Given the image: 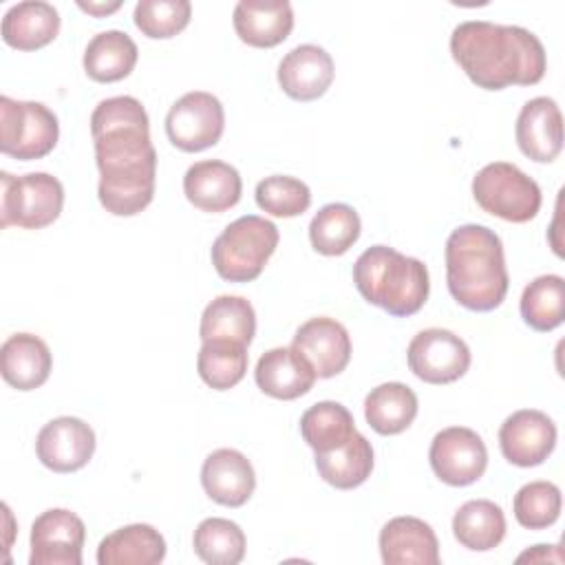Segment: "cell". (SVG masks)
Here are the masks:
<instances>
[{
	"mask_svg": "<svg viewBox=\"0 0 565 565\" xmlns=\"http://www.w3.org/2000/svg\"><path fill=\"white\" fill-rule=\"evenodd\" d=\"M360 216L347 203H329L309 223V241L322 256H340L360 238Z\"/></svg>",
	"mask_w": 565,
	"mask_h": 565,
	"instance_id": "32",
	"label": "cell"
},
{
	"mask_svg": "<svg viewBox=\"0 0 565 565\" xmlns=\"http://www.w3.org/2000/svg\"><path fill=\"white\" fill-rule=\"evenodd\" d=\"M417 395L402 382H384L364 399V417L380 435H397L417 417Z\"/></svg>",
	"mask_w": 565,
	"mask_h": 565,
	"instance_id": "29",
	"label": "cell"
},
{
	"mask_svg": "<svg viewBox=\"0 0 565 565\" xmlns=\"http://www.w3.org/2000/svg\"><path fill=\"white\" fill-rule=\"evenodd\" d=\"M183 192L194 207L218 214L241 201L243 181L234 166L218 159H205L188 168Z\"/></svg>",
	"mask_w": 565,
	"mask_h": 565,
	"instance_id": "19",
	"label": "cell"
},
{
	"mask_svg": "<svg viewBox=\"0 0 565 565\" xmlns=\"http://www.w3.org/2000/svg\"><path fill=\"white\" fill-rule=\"evenodd\" d=\"M499 446L510 463L519 468L539 466L556 446V424L543 411L521 408L501 424Z\"/></svg>",
	"mask_w": 565,
	"mask_h": 565,
	"instance_id": "14",
	"label": "cell"
},
{
	"mask_svg": "<svg viewBox=\"0 0 565 565\" xmlns=\"http://www.w3.org/2000/svg\"><path fill=\"white\" fill-rule=\"evenodd\" d=\"M516 561L519 563H523V561H530V563H545V561L563 563V554H561L558 545H534L532 550L519 554Z\"/></svg>",
	"mask_w": 565,
	"mask_h": 565,
	"instance_id": "39",
	"label": "cell"
},
{
	"mask_svg": "<svg viewBox=\"0 0 565 565\" xmlns=\"http://www.w3.org/2000/svg\"><path fill=\"white\" fill-rule=\"evenodd\" d=\"M201 380L214 391L236 386L247 371V347L232 340H205L196 355Z\"/></svg>",
	"mask_w": 565,
	"mask_h": 565,
	"instance_id": "34",
	"label": "cell"
},
{
	"mask_svg": "<svg viewBox=\"0 0 565 565\" xmlns=\"http://www.w3.org/2000/svg\"><path fill=\"white\" fill-rule=\"evenodd\" d=\"M516 143L521 152L536 161L550 163L563 150V115L552 97H534L523 104L516 117Z\"/></svg>",
	"mask_w": 565,
	"mask_h": 565,
	"instance_id": "16",
	"label": "cell"
},
{
	"mask_svg": "<svg viewBox=\"0 0 565 565\" xmlns=\"http://www.w3.org/2000/svg\"><path fill=\"white\" fill-rule=\"evenodd\" d=\"M452 534L466 550H494L505 536V514L494 501L470 499L455 512Z\"/></svg>",
	"mask_w": 565,
	"mask_h": 565,
	"instance_id": "30",
	"label": "cell"
},
{
	"mask_svg": "<svg viewBox=\"0 0 565 565\" xmlns=\"http://www.w3.org/2000/svg\"><path fill=\"white\" fill-rule=\"evenodd\" d=\"M139 51L126 31H102L93 35L84 51V71L90 79L110 84L128 77L137 64Z\"/></svg>",
	"mask_w": 565,
	"mask_h": 565,
	"instance_id": "26",
	"label": "cell"
},
{
	"mask_svg": "<svg viewBox=\"0 0 565 565\" xmlns=\"http://www.w3.org/2000/svg\"><path fill=\"white\" fill-rule=\"evenodd\" d=\"M0 181V227L42 230L62 214L64 188L57 177L49 172H29L22 177L2 172Z\"/></svg>",
	"mask_w": 565,
	"mask_h": 565,
	"instance_id": "7",
	"label": "cell"
},
{
	"mask_svg": "<svg viewBox=\"0 0 565 565\" xmlns=\"http://www.w3.org/2000/svg\"><path fill=\"white\" fill-rule=\"evenodd\" d=\"M450 53L468 79L486 90L512 84L534 86L547 68L545 49L532 31L488 20L457 24L450 35Z\"/></svg>",
	"mask_w": 565,
	"mask_h": 565,
	"instance_id": "2",
	"label": "cell"
},
{
	"mask_svg": "<svg viewBox=\"0 0 565 565\" xmlns=\"http://www.w3.org/2000/svg\"><path fill=\"white\" fill-rule=\"evenodd\" d=\"M278 238V227L271 221L245 214L232 221L212 243V265L223 280L249 282L265 269Z\"/></svg>",
	"mask_w": 565,
	"mask_h": 565,
	"instance_id": "5",
	"label": "cell"
},
{
	"mask_svg": "<svg viewBox=\"0 0 565 565\" xmlns=\"http://www.w3.org/2000/svg\"><path fill=\"white\" fill-rule=\"evenodd\" d=\"M201 483L205 494L227 508H241L256 488V475L249 459L234 448L210 452L201 466Z\"/></svg>",
	"mask_w": 565,
	"mask_h": 565,
	"instance_id": "17",
	"label": "cell"
},
{
	"mask_svg": "<svg viewBox=\"0 0 565 565\" xmlns=\"http://www.w3.org/2000/svg\"><path fill=\"white\" fill-rule=\"evenodd\" d=\"M446 282L450 296L470 311H492L508 294L510 276L499 234L468 223L446 241Z\"/></svg>",
	"mask_w": 565,
	"mask_h": 565,
	"instance_id": "3",
	"label": "cell"
},
{
	"mask_svg": "<svg viewBox=\"0 0 565 565\" xmlns=\"http://www.w3.org/2000/svg\"><path fill=\"white\" fill-rule=\"evenodd\" d=\"M430 468L448 486H470L483 477L488 468V450L483 439L466 426L439 430L428 450Z\"/></svg>",
	"mask_w": 565,
	"mask_h": 565,
	"instance_id": "11",
	"label": "cell"
},
{
	"mask_svg": "<svg viewBox=\"0 0 565 565\" xmlns=\"http://www.w3.org/2000/svg\"><path fill=\"white\" fill-rule=\"evenodd\" d=\"M373 446L362 433H353L347 444L329 452H316L318 475L338 490H353L362 486L373 470Z\"/></svg>",
	"mask_w": 565,
	"mask_h": 565,
	"instance_id": "27",
	"label": "cell"
},
{
	"mask_svg": "<svg viewBox=\"0 0 565 565\" xmlns=\"http://www.w3.org/2000/svg\"><path fill=\"white\" fill-rule=\"evenodd\" d=\"M353 282L366 302L395 318L417 313L430 291L426 265L388 245H373L358 256Z\"/></svg>",
	"mask_w": 565,
	"mask_h": 565,
	"instance_id": "4",
	"label": "cell"
},
{
	"mask_svg": "<svg viewBox=\"0 0 565 565\" xmlns=\"http://www.w3.org/2000/svg\"><path fill=\"white\" fill-rule=\"evenodd\" d=\"M291 347L300 351L313 366L318 377L342 373L351 360V338L342 322L329 316H318L302 322Z\"/></svg>",
	"mask_w": 565,
	"mask_h": 565,
	"instance_id": "15",
	"label": "cell"
},
{
	"mask_svg": "<svg viewBox=\"0 0 565 565\" xmlns=\"http://www.w3.org/2000/svg\"><path fill=\"white\" fill-rule=\"evenodd\" d=\"M256 333V313L247 298L243 296H218L214 298L201 316L199 335L201 340H232L249 347Z\"/></svg>",
	"mask_w": 565,
	"mask_h": 565,
	"instance_id": "28",
	"label": "cell"
},
{
	"mask_svg": "<svg viewBox=\"0 0 565 565\" xmlns=\"http://www.w3.org/2000/svg\"><path fill=\"white\" fill-rule=\"evenodd\" d=\"M254 377L265 395L296 399L311 391L318 375L300 351L294 347H276L258 358Z\"/></svg>",
	"mask_w": 565,
	"mask_h": 565,
	"instance_id": "21",
	"label": "cell"
},
{
	"mask_svg": "<svg viewBox=\"0 0 565 565\" xmlns=\"http://www.w3.org/2000/svg\"><path fill=\"white\" fill-rule=\"evenodd\" d=\"M335 75L331 55L316 44L291 49L278 64V84L296 102H313L327 93Z\"/></svg>",
	"mask_w": 565,
	"mask_h": 565,
	"instance_id": "18",
	"label": "cell"
},
{
	"mask_svg": "<svg viewBox=\"0 0 565 565\" xmlns=\"http://www.w3.org/2000/svg\"><path fill=\"white\" fill-rule=\"evenodd\" d=\"M406 360L413 375L422 382L450 384L470 369V349L457 333L433 327L411 340Z\"/></svg>",
	"mask_w": 565,
	"mask_h": 565,
	"instance_id": "10",
	"label": "cell"
},
{
	"mask_svg": "<svg viewBox=\"0 0 565 565\" xmlns=\"http://www.w3.org/2000/svg\"><path fill=\"white\" fill-rule=\"evenodd\" d=\"M477 205L503 221L527 223L541 210V188L521 168L508 161L483 166L472 179Z\"/></svg>",
	"mask_w": 565,
	"mask_h": 565,
	"instance_id": "6",
	"label": "cell"
},
{
	"mask_svg": "<svg viewBox=\"0 0 565 565\" xmlns=\"http://www.w3.org/2000/svg\"><path fill=\"white\" fill-rule=\"evenodd\" d=\"M353 415L340 402H318L300 417V435L313 452L340 448L355 433Z\"/></svg>",
	"mask_w": 565,
	"mask_h": 565,
	"instance_id": "31",
	"label": "cell"
},
{
	"mask_svg": "<svg viewBox=\"0 0 565 565\" xmlns=\"http://www.w3.org/2000/svg\"><path fill=\"white\" fill-rule=\"evenodd\" d=\"M53 369L46 342L33 333H13L0 347V371L9 386L18 391L40 388Z\"/></svg>",
	"mask_w": 565,
	"mask_h": 565,
	"instance_id": "23",
	"label": "cell"
},
{
	"mask_svg": "<svg viewBox=\"0 0 565 565\" xmlns=\"http://www.w3.org/2000/svg\"><path fill=\"white\" fill-rule=\"evenodd\" d=\"M232 22L241 42L256 49H271L289 38L294 9L287 0H241L234 7Z\"/></svg>",
	"mask_w": 565,
	"mask_h": 565,
	"instance_id": "22",
	"label": "cell"
},
{
	"mask_svg": "<svg viewBox=\"0 0 565 565\" xmlns=\"http://www.w3.org/2000/svg\"><path fill=\"white\" fill-rule=\"evenodd\" d=\"M2 40L18 51H38L51 44L60 33V13L42 0L13 4L2 18Z\"/></svg>",
	"mask_w": 565,
	"mask_h": 565,
	"instance_id": "24",
	"label": "cell"
},
{
	"mask_svg": "<svg viewBox=\"0 0 565 565\" xmlns=\"http://www.w3.org/2000/svg\"><path fill=\"white\" fill-rule=\"evenodd\" d=\"M60 139V124L40 102L0 97V150L18 161L46 157Z\"/></svg>",
	"mask_w": 565,
	"mask_h": 565,
	"instance_id": "8",
	"label": "cell"
},
{
	"mask_svg": "<svg viewBox=\"0 0 565 565\" xmlns=\"http://www.w3.org/2000/svg\"><path fill=\"white\" fill-rule=\"evenodd\" d=\"M565 282L558 274H543L521 294V318L534 331H552L563 322Z\"/></svg>",
	"mask_w": 565,
	"mask_h": 565,
	"instance_id": "33",
	"label": "cell"
},
{
	"mask_svg": "<svg viewBox=\"0 0 565 565\" xmlns=\"http://www.w3.org/2000/svg\"><path fill=\"white\" fill-rule=\"evenodd\" d=\"M192 18L188 0H139L135 4V26L152 40H166L181 33Z\"/></svg>",
	"mask_w": 565,
	"mask_h": 565,
	"instance_id": "38",
	"label": "cell"
},
{
	"mask_svg": "<svg viewBox=\"0 0 565 565\" xmlns=\"http://www.w3.org/2000/svg\"><path fill=\"white\" fill-rule=\"evenodd\" d=\"M166 558V541L148 523L124 525L102 539L99 565H157Z\"/></svg>",
	"mask_w": 565,
	"mask_h": 565,
	"instance_id": "25",
	"label": "cell"
},
{
	"mask_svg": "<svg viewBox=\"0 0 565 565\" xmlns=\"http://www.w3.org/2000/svg\"><path fill=\"white\" fill-rule=\"evenodd\" d=\"M35 452L49 470L60 475L75 472L90 461L95 433L84 419L62 415L42 426L35 439Z\"/></svg>",
	"mask_w": 565,
	"mask_h": 565,
	"instance_id": "13",
	"label": "cell"
},
{
	"mask_svg": "<svg viewBox=\"0 0 565 565\" xmlns=\"http://www.w3.org/2000/svg\"><path fill=\"white\" fill-rule=\"evenodd\" d=\"M90 135L99 168V203L115 216L146 210L154 196L157 150L143 104L130 95L99 102L90 115Z\"/></svg>",
	"mask_w": 565,
	"mask_h": 565,
	"instance_id": "1",
	"label": "cell"
},
{
	"mask_svg": "<svg viewBox=\"0 0 565 565\" xmlns=\"http://www.w3.org/2000/svg\"><path fill=\"white\" fill-rule=\"evenodd\" d=\"M194 552L210 565H236L245 556V534L238 523L221 516L203 519L192 536Z\"/></svg>",
	"mask_w": 565,
	"mask_h": 565,
	"instance_id": "35",
	"label": "cell"
},
{
	"mask_svg": "<svg viewBox=\"0 0 565 565\" xmlns=\"http://www.w3.org/2000/svg\"><path fill=\"white\" fill-rule=\"evenodd\" d=\"M256 205L280 218L300 216L311 205V190L305 181L287 174H274L265 177L256 185Z\"/></svg>",
	"mask_w": 565,
	"mask_h": 565,
	"instance_id": "36",
	"label": "cell"
},
{
	"mask_svg": "<svg viewBox=\"0 0 565 565\" xmlns=\"http://www.w3.org/2000/svg\"><path fill=\"white\" fill-rule=\"evenodd\" d=\"M86 539L84 521L66 510L51 508L31 525V565H82Z\"/></svg>",
	"mask_w": 565,
	"mask_h": 565,
	"instance_id": "12",
	"label": "cell"
},
{
	"mask_svg": "<svg viewBox=\"0 0 565 565\" xmlns=\"http://www.w3.org/2000/svg\"><path fill=\"white\" fill-rule=\"evenodd\" d=\"M77 7L82 11H86V13H93V15L102 18V15H108V13L117 11L121 7V2H110V4H104V2H77Z\"/></svg>",
	"mask_w": 565,
	"mask_h": 565,
	"instance_id": "40",
	"label": "cell"
},
{
	"mask_svg": "<svg viewBox=\"0 0 565 565\" xmlns=\"http://www.w3.org/2000/svg\"><path fill=\"white\" fill-rule=\"evenodd\" d=\"M380 554L386 565H439V541L426 521L395 516L380 530Z\"/></svg>",
	"mask_w": 565,
	"mask_h": 565,
	"instance_id": "20",
	"label": "cell"
},
{
	"mask_svg": "<svg viewBox=\"0 0 565 565\" xmlns=\"http://www.w3.org/2000/svg\"><path fill=\"white\" fill-rule=\"evenodd\" d=\"M561 490L552 481H530L514 494L512 508L519 525L527 530H545L561 514Z\"/></svg>",
	"mask_w": 565,
	"mask_h": 565,
	"instance_id": "37",
	"label": "cell"
},
{
	"mask_svg": "<svg viewBox=\"0 0 565 565\" xmlns=\"http://www.w3.org/2000/svg\"><path fill=\"white\" fill-rule=\"evenodd\" d=\"M225 128L223 104L205 90H190L179 97L166 115V132L174 148L201 152L218 143Z\"/></svg>",
	"mask_w": 565,
	"mask_h": 565,
	"instance_id": "9",
	"label": "cell"
}]
</instances>
